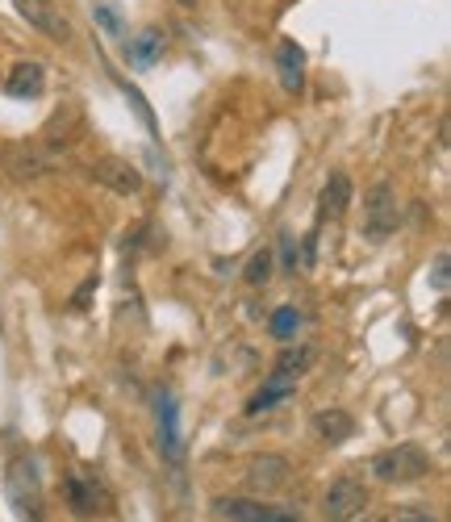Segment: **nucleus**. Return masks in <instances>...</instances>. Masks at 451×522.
<instances>
[{
    "instance_id": "nucleus-15",
    "label": "nucleus",
    "mask_w": 451,
    "mask_h": 522,
    "mask_svg": "<svg viewBox=\"0 0 451 522\" xmlns=\"http://www.w3.org/2000/svg\"><path fill=\"white\" fill-rule=\"evenodd\" d=\"M9 489H13V497H17V506H26L30 518H38V472H34L30 460H17V464L9 468Z\"/></svg>"
},
{
    "instance_id": "nucleus-12",
    "label": "nucleus",
    "mask_w": 451,
    "mask_h": 522,
    "mask_svg": "<svg viewBox=\"0 0 451 522\" xmlns=\"http://www.w3.org/2000/svg\"><path fill=\"white\" fill-rule=\"evenodd\" d=\"M42 88H46V67L34 63V59H21L9 67V80H5V92L13 101H34L42 97Z\"/></svg>"
},
{
    "instance_id": "nucleus-6",
    "label": "nucleus",
    "mask_w": 451,
    "mask_h": 522,
    "mask_svg": "<svg viewBox=\"0 0 451 522\" xmlns=\"http://www.w3.org/2000/svg\"><path fill=\"white\" fill-rule=\"evenodd\" d=\"M92 180H97L101 188H109V193H117V197H138L142 193V172L130 159H117V155L92 163Z\"/></svg>"
},
{
    "instance_id": "nucleus-2",
    "label": "nucleus",
    "mask_w": 451,
    "mask_h": 522,
    "mask_svg": "<svg viewBox=\"0 0 451 522\" xmlns=\"http://www.w3.org/2000/svg\"><path fill=\"white\" fill-rule=\"evenodd\" d=\"M397 188L389 180H376L364 197V234L368 243H385L389 234H397Z\"/></svg>"
},
{
    "instance_id": "nucleus-5",
    "label": "nucleus",
    "mask_w": 451,
    "mask_h": 522,
    "mask_svg": "<svg viewBox=\"0 0 451 522\" xmlns=\"http://www.w3.org/2000/svg\"><path fill=\"white\" fill-rule=\"evenodd\" d=\"M13 5L38 34H46L51 42H67L71 38V21L63 17V9L55 5V0H13Z\"/></svg>"
},
{
    "instance_id": "nucleus-19",
    "label": "nucleus",
    "mask_w": 451,
    "mask_h": 522,
    "mask_svg": "<svg viewBox=\"0 0 451 522\" xmlns=\"http://www.w3.org/2000/svg\"><path fill=\"white\" fill-rule=\"evenodd\" d=\"M272 268H276V259H272V251L268 247H259L255 255H251V264H247V284H251V289H264V284L272 280Z\"/></svg>"
},
{
    "instance_id": "nucleus-3",
    "label": "nucleus",
    "mask_w": 451,
    "mask_h": 522,
    "mask_svg": "<svg viewBox=\"0 0 451 522\" xmlns=\"http://www.w3.org/2000/svg\"><path fill=\"white\" fill-rule=\"evenodd\" d=\"M368 506H372V493H368L364 481H355V477L335 481L326 489V502H322L326 522H360L368 514Z\"/></svg>"
},
{
    "instance_id": "nucleus-14",
    "label": "nucleus",
    "mask_w": 451,
    "mask_h": 522,
    "mask_svg": "<svg viewBox=\"0 0 451 522\" xmlns=\"http://www.w3.org/2000/svg\"><path fill=\"white\" fill-rule=\"evenodd\" d=\"M310 431L322 439V443H347L355 435V418L347 410H318L310 418Z\"/></svg>"
},
{
    "instance_id": "nucleus-18",
    "label": "nucleus",
    "mask_w": 451,
    "mask_h": 522,
    "mask_svg": "<svg viewBox=\"0 0 451 522\" xmlns=\"http://www.w3.org/2000/svg\"><path fill=\"white\" fill-rule=\"evenodd\" d=\"M314 360V351L310 347H301V351H284L280 355V360H276V381H293V376H301L305 372V364H310Z\"/></svg>"
},
{
    "instance_id": "nucleus-8",
    "label": "nucleus",
    "mask_w": 451,
    "mask_h": 522,
    "mask_svg": "<svg viewBox=\"0 0 451 522\" xmlns=\"http://www.w3.org/2000/svg\"><path fill=\"white\" fill-rule=\"evenodd\" d=\"M289 481H293V464L284 456H255L247 464V485L255 493H280Z\"/></svg>"
},
{
    "instance_id": "nucleus-9",
    "label": "nucleus",
    "mask_w": 451,
    "mask_h": 522,
    "mask_svg": "<svg viewBox=\"0 0 451 522\" xmlns=\"http://www.w3.org/2000/svg\"><path fill=\"white\" fill-rule=\"evenodd\" d=\"M159 452H163V460H172V464H180V456H184V439H180V406H176V397H172V393H163V397H159Z\"/></svg>"
},
{
    "instance_id": "nucleus-24",
    "label": "nucleus",
    "mask_w": 451,
    "mask_h": 522,
    "mask_svg": "<svg viewBox=\"0 0 451 522\" xmlns=\"http://www.w3.org/2000/svg\"><path fill=\"white\" fill-rule=\"evenodd\" d=\"M92 289H97V280H88V284H84V289L76 293V301H71V305H76V310H80V305H88V293H92Z\"/></svg>"
},
{
    "instance_id": "nucleus-7",
    "label": "nucleus",
    "mask_w": 451,
    "mask_h": 522,
    "mask_svg": "<svg viewBox=\"0 0 451 522\" xmlns=\"http://www.w3.org/2000/svg\"><path fill=\"white\" fill-rule=\"evenodd\" d=\"M59 163H63V155L51 151V147H13V151H5V168L17 180H38L46 172H55Z\"/></svg>"
},
{
    "instance_id": "nucleus-22",
    "label": "nucleus",
    "mask_w": 451,
    "mask_h": 522,
    "mask_svg": "<svg viewBox=\"0 0 451 522\" xmlns=\"http://www.w3.org/2000/svg\"><path fill=\"white\" fill-rule=\"evenodd\" d=\"M431 284H435L439 293H447V255H439V259H435V268H431Z\"/></svg>"
},
{
    "instance_id": "nucleus-10",
    "label": "nucleus",
    "mask_w": 451,
    "mask_h": 522,
    "mask_svg": "<svg viewBox=\"0 0 451 522\" xmlns=\"http://www.w3.org/2000/svg\"><path fill=\"white\" fill-rule=\"evenodd\" d=\"M351 201H355L351 176H347V172H330L322 197H318V222H339L343 213L351 209Z\"/></svg>"
},
{
    "instance_id": "nucleus-16",
    "label": "nucleus",
    "mask_w": 451,
    "mask_h": 522,
    "mask_svg": "<svg viewBox=\"0 0 451 522\" xmlns=\"http://www.w3.org/2000/svg\"><path fill=\"white\" fill-rule=\"evenodd\" d=\"M293 381H276V376H268V385L264 389H259L251 401H247V414L255 418V414H268V410H276L280 406V401H289L293 397Z\"/></svg>"
},
{
    "instance_id": "nucleus-4",
    "label": "nucleus",
    "mask_w": 451,
    "mask_h": 522,
    "mask_svg": "<svg viewBox=\"0 0 451 522\" xmlns=\"http://www.w3.org/2000/svg\"><path fill=\"white\" fill-rule=\"evenodd\" d=\"M218 514L226 522H305L297 510H284L272 502H247V497H222Z\"/></svg>"
},
{
    "instance_id": "nucleus-1",
    "label": "nucleus",
    "mask_w": 451,
    "mask_h": 522,
    "mask_svg": "<svg viewBox=\"0 0 451 522\" xmlns=\"http://www.w3.org/2000/svg\"><path fill=\"white\" fill-rule=\"evenodd\" d=\"M426 472H431V456L418 443H397L372 460V477L385 485H410V481H422Z\"/></svg>"
},
{
    "instance_id": "nucleus-25",
    "label": "nucleus",
    "mask_w": 451,
    "mask_h": 522,
    "mask_svg": "<svg viewBox=\"0 0 451 522\" xmlns=\"http://www.w3.org/2000/svg\"><path fill=\"white\" fill-rule=\"evenodd\" d=\"M176 5H180V9H197V5H201V0H176Z\"/></svg>"
},
{
    "instance_id": "nucleus-17",
    "label": "nucleus",
    "mask_w": 451,
    "mask_h": 522,
    "mask_svg": "<svg viewBox=\"0 0 451 522\" xmlns=\"http://www.w3.org/2000/svg\"><path fill=\"white\" fill-rule=\"evenodd\" d=\"M126 55H130L134 67H151V63L163 55V30H142V34H134L130 46H126Z\"/></svg>"
},
{
    "instance_id": "nucleus-21",
    "label": "nucleus",
    "mask_w": 451,
    "mask_h": 522,
    "mask_svg": "<svg viewBox=\"0 0 451 522\" xmlns=\"http://www.w3.org/2000/svg\"><path fill=\"white\" fill-rule=\"evenodd\" d=\"M97 21L109 30V34H126V26H122V13H117L113 5H97Z\"/></svg>"
},
{
    "instance_id": "nucleus-23",
    "label": "nucleus",
    "mask_w": 451,
    "mask_h": 522,
    "mask_svg": "<svg viewBox=\"0 0 451 522\" xmlns=\"http://www.w3.org/2000/svg\"><path fill=\"white\" fill-rule=\"evenodd\" d=\"M397 522H435V518L431 514H418V510H401Z\"/></svg>"
},
{
    "instance_id": "nucleus-13",
    "label": "nucleus",
    "mask_w": 451,
    "mask_h": 522,
    "mask_svg": "<svg viewBox=\"0 0 451 522\" xmlns=\"http://www.w3.org/2000/svg\"><path fill=\"white\" fill-rule=\"evenodd\" d=\"M276 67H280V84H284V92H297L305 88V51L293 42V38H284L280 46H276Z\"/></svg>"
},
{
    "instance_id": "nucleus-11",
    "label": "nucleus",
    "mask_w": 451,
    "mask_h": 522,
    "mask_svg": "<svg viewBox=\"0 0 451 522\" xmlns=\"http://www.w3.org/2000/svg\"><path fill=\"white\" fill-rule=\"evenodd\" d=\"M67 510L76 518H97V510H105L101 485L88 481L84 472H71V477H67Z\"/></svg>"
},
{
    "instance_id": "nucleus-20",
    "label": "nucleus",
    "mask_w": 451,
    "mask_h": 522,
    "mask_svg": "<svg viewBox=\"0 0 451 522\" xmlns=\"http://www.w3.org/2000/svg\"><path fill=\"white\" fill-rule=\"evenodd\" d=\"M297 326H301V318H297V310H289V305L272 314V335H276L280 343H289V339L297 335Z\"/></svg>"
}]
</instances>
